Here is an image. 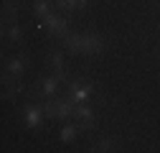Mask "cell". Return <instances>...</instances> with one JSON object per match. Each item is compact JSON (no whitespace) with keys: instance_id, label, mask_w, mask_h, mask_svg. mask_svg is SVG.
Wrapping results in <instances>:
<instances>
[{"instance_id":"obj_5","label":"cell","mask_w":160,"mask_h":153,"mask_svg":"<svg viewBox=\"0 0 160 153\" xmlns=\"http://www.w3.org/2000/svg\"><path fill=\"white\" fill-rule=\"evenodd\" d=\"M104 51V38L99 33H84V54L89 56H97Z\"/></svg>"},{"instance_id":"obj_8","label":"cell","mask_w":160,"mask_h":153,"mask_svg":"<svg viewBox=\"0 0 160 153\" xmlns=\"http://www.w3.org/2000/svg\"><path fill=\"white\" fill-rule=\"evenodd\" d=\"M64 44H66V51H69L71 56L84 54V33H69V36L64 38Z\"/></svg>"},{"instance_id":"obj_6","label":"cell","mask_w":160,"mask_h":153,"mask_svg":"<svg viewBox=\"0 0 160 153\" xmlns=\"http://www.w3.org/2000/svg\"><path fill=\"white\" fill-rule=\"evenodd\" d=\"M53 102V112H56V118L58 120H69L74 118V102L66 97V100H51Z\"/></svg>"},{"instance_id":"obj_11","label":"cell","mask_w":160,"mask_h":153,"mask_svg":"<svg viewBox=\"0 0 160 153\" xmlns=\"http://www.w3.org/2000/svg\"><path fill=\"white\" fill-rule=\"evenodd\" d=\"M117 148V140L114 138H102V140H97L92 150H99V153H107V150H114Z\"/></svg>"},{"instance_id":"obj_16","label":"cell","mask_w":160,"mask_h":153,"mask_svg":"<svg viewBox=\"0 0 160 153\" xmlns=\"http://www.w3.org/2000/svg\"><path fill=\"white\" fill-rule=\"evenodd\" d=\"M87 8V0H74V10H84Z\"/></svg>"},{"instance_id":"obj_7","label":"cell","mask_w":160,"mask_h":153,"mask_svg":"<svg viewBox=\"0 0 160 153\" xmlns=\"http://www.w3.org/2000/svg\"><path fill=\"white\" fill-rule=\"evenodd\" d=\"M26 71V56L23 54H18V56H13V59L5 64V74H10L13 79H21V74Z\"/></svg>"},{"instance_id":"obj_12","label":"cell","mask_w":160,"mask_h":153,"mask_svg":"<svg viewBox=\"0 0 160 153\" xmlns=\"http://www.w3.org/2000/svg\"><path fill=\"white\" fill-rule=\"evenodd\" d=\"M33 13L41 15V18H46L51 13V3H48V0H36V3H33Z\"/></svg>"},{"instance_id":"obj_10","label":"cell","mask_w":160,"mask_h":153,"mask_svg":"<svg viewBox=\"0 0 160 153\" xmlns=\"http://www.w3.org/2000/svg\"><path fill=\"white\" fill-rule=\"evenodd\" d=\"M79 128H82V125L66 123V125L61 128V143H71V140H76V138H79Z\"/></svg>"},{"instance_id":"obj_1","label":"cell","mask_w":160,"mask_h":153,"mask_svg":"<svg viewBox=\"0 0 160 153\" xmlns=\"http://www.w3.org/2000/svg\"><path fill=\"white\" fill-rule=\"evenodd\" d=\"M94 92H97V84L89 82V79H71L69 82V94L66 97L74 102V105H84L94 97Z\"/></svg>"},{"instance_id":"obj_2","label":"cell","mask_w":160,"mask_h":153,"mask_svg":"<svg viewBox=\"0 0 160 153\" xmlns=\"http://www.w3.org/2000/svg\"><path fill=\"white\" fill-rule=\"evenodd\" d=\"M38 28H48L51 36H58V38H66L69 36V23L64 15H56V13H48L41 23H38Z\"/></svg>"},{"instance_id":"obj_13","label":"cell","mask_w":160,"mask_h":153,"mask_svg":"<svg viewBox=\"0 0 160 153\" xmlns=\"http://www.w3.org/2000/svg\"><path fill=\"white\" fill-rule=\"evenodd\" d=\"M8 38H10V41H21V38H23V33H21V26H18V21L15 23H8Z\"/></svg>"},{"instance_id":"obj_15","label":"cell","mask_w":160,"mask_h":153,"mask_svg":"<svg viewBox=\"0 0 160 153\" xmlns=\"http://www.w3.org/2000/svg\"><path fill=\"white\" fill-rule=\"evenodd\" d=\"M56 5L64 10H74V0H56Z\"/></svg>"},{"instance_id":"obj_4","label":"cell","mask_w":160,"mask_h":153,"mask_svg":"<svg viewBox=\"0 0 160 153\" xmlns=\"http://www.w3.org/2000/svg\"><path fill=\"white\" fill-rule=\"evenodd\" d=\"M23 118H26V125H28L31 130L41 128V123H43V118H46L43 105H26V110H23Z\"/></svg>"},{"instance_id":"obj_3","label":"cell","mask_w":160,"mask_h":153,"mask_svg":"<svg viewBox=\"0 0 160 153\" xmlns=\"http://www.w3.org/2000/svg\"><path fill=\"white\" fill-rule=\"evenodd\" d=\"M74 118L82 123V130H94V125H97V112L89 107V102H84V105H74Z\"/></svg>"},{"instance_id":"obj_9","label":"cell","mask_w":160,"mask_h":153,"mask_svg":"<svg viewBox=\"0 0 160 153\" xmlns=\"http://www.w3.org/2000/svg\"><path fill=\"white\" fill-rule=\"evenodd\" d=\"M58 84H61V79L53 74V76H46V79L41 82V94L43 97H53L56 94V89H58Z\"/></svg>"},{"instance_id":"obj_14","label":"cell","mask_w":160,"mask_h":153,"mask_svg":"<svg viewBox=\"0 0 160 153\" xmlns=\"http://www.w3.org/2000/svg\"><path fill=\"white\" fill-rule=\"evenodd\" d=\"M51 64L56 66V71L64 69V56H61V51H53V54H51Z\"/></svg>"}]
</instances>
